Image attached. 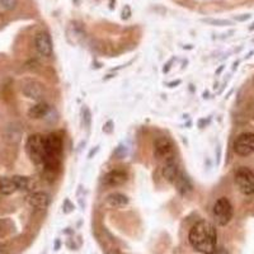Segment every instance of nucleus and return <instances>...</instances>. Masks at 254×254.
Returning a JSON list of instances; mask_svg holds the SVG:
<instances>
[{
    "instance_id": "obj_1",
    "label": "nucleus",
    "mask_w": 254,
    "mask_h": 254,
    "mask_svg": "<svg viewBox=\"0 0 254 254\" xmlns=\"http://www.w3.org/2000/svg\"><path fill=\"white\" fill-rule=\"evenodd\" d=\"M188 240L192 248L202 254H214L217 251V231L210 221H198L190 229Z\"/></svg>"
},
{
    "instance_id": "obj_2",
    "label": "nucleus",
    "mask_w": 254,
    "mask_h": 254,
    "mask_svg": "<svg viewBox=\"0 0 254 254\" xmlns=\"http://www.w3.org/2000/svg\"><path fill=\"white\" fill-rule=\"evenodd\" d=\"M163 176L168 182L172 183L177 188L182 196H188L192 192V183L179 168V165L174 162V159L165 162L163 168Z\"/></svg>"
},
{
    "instance_id": "obj_3",
    "label": "nucleus",
    "mask_w": 254,
    "mask_h": 254,
    "mask_svg": "<svg viewBox=\"0 0 254 254\" xmlns=\"http://www.w3.org/2000/svg\"><path fill=\"white\" fill-rule=\"evenodd\" d=\"M63 154V139L58 133H50L46 136V159L44 168L49 172H54L60 165Z\"/></svg>"
},
{
    "instance_id": "obj_4",
    "label": "nucleus",
    "mask_w": 254,
    "mask_h": 254,
    "mask_svg": "<svg viewBox=\"0 0 254 254\" xmlns=\"http://www.w3.org/2000/svg\"><path fill=\"white\" fill-rule=\"evenodd\" d=\"M26 150L32 162L36 165L44 167L45 159H46V136L41 133L29 136L26 144Z\"/></svg>"
},
{
    "instance_id": "obj_5",
    "label": "nucleus",
    "mask_w": 254,
    "mask_h": 254,
    "mask_svg": "<svg viewBox=\"0 0 254 254\" xmlns=\"http://www.w3.org/2000/svg\"><path fill=\"white\" fill-rule=\"evenodd\" d=\"M234 182L243 194H254V172L248 167L238 168L234 174Z\"/></svg>"
},
{
    "instance_id": "obj_6",
    "label": "nucleus",
    "mask_w": 254,
    "mask_h": 254,
    "mask_svg": "<svg viewBox=\"0 0 254 254\" xmlns=\"http://www.w3.org/2000/svg\"><path fill=\"white\" fill-rule=\"evenodd\" d=\"M212 215H214V219L217 222V225H228L233 219V215H234L233 205L226 197H221L215 202L214 208H212Z\"/></svg>"
},
{
    "instance_id": "obj_7",
    "label": "nucleus",
    "mask_w": 254,
    "mask_h": 254,
    "mask_svg": "<svg viewBox=\"0 0 254 254\" xmlns=\"http://www.w3.org/2000/svg\"><path fill=\"white\" fill-rule=\"evenodd\" d=\"M235 154L239 156H248L254 153V133L243 132L235 139L233 144Z\"/></svg>"
},
{
    "instance_id": "obj_8",
    "label": "nucleus",
    "mask_w": 254,
    "mask_h": 254,
    "mask_svg": "<svg viewBox=\"0 0 254 254\" xmlns=\"http://www.w3.org/2000/svg\"><path fill=\"white\" fill-rule=\"evenodd\" d=\"M154 155L159 160L168 162L174 158V146L172 141L165 136H162L155 140L154 144Z\"/></svg>"
},
{
    "instance_id": "obj_9",
    "label": "nucleus",
    "mask_w": 254,
    "mask_h": 254,
    "mask_svg": "<svg viewBox=\"0 0 254 254\" xmlns=\"http://www.w3.org/2000/svg\"><path fill=\"white\" fill-rule=\"evenodd\" d=\"M35 47L37 52L44 58H51L54 54V46H52L51 36L46 31L38 32L35 37Z\"/></svg>"
},
{
    "instance_id": "obj_10",
    "label": "nucleus",
    "mask_w": 254,
    "mask_h": 254,
    "mask_svg": "<svg viewBox=\"0 0 254 254\" xmlns=\"http://www.w3.org/2000/svg\"><path fill=\"white\" fill-rule=\"evenodd\" d=\"M22 93L27 98L41 102L45 97V87L37 80H26L22 84Z\"/></svg>"
},
{
    "instance_id": "obj_11",
    "label": "nucleus",
    "mask_w": 254,
    "mask_h": 254,
    "mask_svg": "<svg viewBox=\"0 0 254 254\" xmlns=\"http://www.w3.org/2000/svg\"><path fill=\"white\" fill-rule=\"evenodd\" d=\"M127 173L122 169H115V171H111L110 173H107L103 178V183L107 187H119V186L125 185L127 182Z\"/></svg>"
},
{
    "instance_id": "obj_12",
    "label": "nucleus",
    "mask_w": 254,
    "mask_h": 254,
    "mask_svg": "<svg viewBox=\"0 0 254 254\" xmlns=\"http://www.w3.org/2000/svg\"><path fill=\"white\" fill-rule=\"evenodd\" d=\"M27 202L36 210H46L50 205V196L45 192H33L27 197Z\"/></svg>"
},
{
    "instance_id": "obj_13",
    "label": "nucleus",
    "mask_w": 254,
    "mask_h": 254,
    "mask_svg": "<svg viewBox=\"0 0 254 254\" xmlns=\"http://www.w3.org/2000/svg\"><path fill=\"white\" fill-rule=\"evenodd\" d=\"M50 112V106L45 102H38L33 107L29 108L28 117L32 120H41L45 119Z\"/></svg>"
},
{
    "instance_id": "obj_14",
    "label": "nucleus",
    "mask_w": 254,
    "mask_h": 254,
    "mask_svg": "<svg viewBox=\"0 0 254 254\" xmlns=\"http://www.w3.org/2000/svg\"><path fill=\"white\" fill-rule=\"evenodd\" d=\"M107 205L112 208H122L128 205V197L120 192H115L107 197Z\"/></svg>"
},
{
    "instance_id": "obj_15",
    "label": "nucleus",
    "mask_w": 254,
    "mask_h": 254,
    "mask_svg": "<svg viewBox=\"0 0 254 254\" xmlns=\"http://www.w3.org/2000/svg\"><path fill=\"white\" fill-rule=\"evenodd\" d=\"M17 190L18 188L13 178H8V177L0 178V193L4 194V196H10L14 192H17Z\"/></svg>"
},
{
    "instance_id": "obj_16",
    "label": "nucleus",
    "mask_w": 254,
    "mask_h": 254,
    "mask_svg": "<svg viewBox=\"0 0 254 254\" xmlns=\"http://www.w3.org/2000/svg\"><path fill=\"white\" fill-rule=\"evenodd\" d=\"M13 181H14L15 186H17L18 190H28L32 187V181L28 177L23 176H14L12 177Z\"/></svg>"
},
{
    "instance_id": "obj_17",
    "label": "nucleus",
    "mask_w": 254,
    "mask_h": 254,
    "mask_svg": "<svg viewBox=\"0 0 254 254\" xmlns=\"http://www.w3.org/2000/svg\"><path fill=\"white\" fill-rule=\"evenodd\" d=\"M17 4L18 0H0V14L12 12L13 9L17 6Z\"/></svg>"
},
{
    "instance_id": "obj_18",
    "label": "nucleus",
    "mask_w": 254,
    "mask_h": 254,
    "mask_svg": "<svg viewBox=\"0 0 254 254\" xmlns=\"http://www.w3.org/2000/svg\"><path fill=\"white\" fill-rule=\"evenodd\" d=\"M203 22L210 24H214V26H229L230 22L229 20H220V19H203Z\"/></svg>"
},
{
    "instance_id": "obj_19",
    "label": "nucleus",
    "mask_w": 254,
    "mask_h": 254,
    "mask_svg": "<svg viewBox=\"0 0 254 254\" xmlns=\"http://www.w3.org/2000/svg\"><path fill=\"white\" fill-rule=\"evenodd\" d=\"M249 18H251V15L246 14L244 17H237V19L238 20H246V19H249Z\"/></svg>"
},
{
    "instance_id": "obj_20",
    "label": "nucleus",
    "mask_w": 254,
    "mask_h": 254,
    "mask_svg": "<svg viewBox=\"0 0 254 254\" xmlns=\"http://www.w3.org/2000/svg\"><path fill=\"white\" fill-rule=\"evenodd\" d=\"M214 254H229V253L226 251H224V249H221V251H216Z\"/></svg>"
},
{
    "instance_id": "obj_21",
    "label": "nucleus",
    "mask_w": 254,
    "mask_h": 254,
    "mask_svg": "<svg viewBox=\"0 0 254 254\" xmlns=\"http://www.w3.org/2000/svg\"><path fill=\"white\" fill-rule=\"evenodd\" d=\"M251 29H254V24H253V26H252V27H251Z\"/></svg>"
}]
</instances>
